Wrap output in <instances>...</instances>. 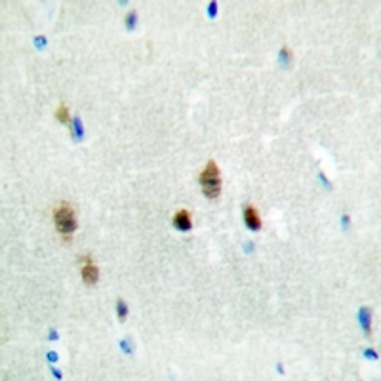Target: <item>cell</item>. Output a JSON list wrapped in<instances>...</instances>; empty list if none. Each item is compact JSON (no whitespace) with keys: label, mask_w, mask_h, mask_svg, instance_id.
<instances>
[{"label":"cell","mask_w":381,"mask_h":381,"mask_svg":"<svg viewBox=\"0 0 381 381\" xmlns=\"http://www.w3.org/2000/svg\"><path fill=\"white\" fill-rule=\"evenodd\" d=\"M118 315H120V318L126 317V307H124V303H118Z\"/></svg>","instance_id":"obj_7"},{"label":"cell","mask_w":381,"mask_h":381,"mask_svg":"<svg viewBox=\"0 0 381 381\" xmlns=\"http://www.w3.org/2000/svg\"><path fill=\"white\" fill-rule=\"evenodd\" d=\"M173 225H175L180 231H189L191 227H193L191 214H189L187 210H180V212L175 214V217H173Z\"/></svg>","instance_id":"obj_5"},{"label":"cell","mask_w":381,"mask_h":381,"mask_svg":"<svg viewBox=\"0 0 381 381\" xmlns=\"http://www.w3.org/2000/svg\"><path fill=\"white\" fill-rule=\"evenodd\" d=\"M200 185L204 189V194L208 198H217V194L221 193V175L217 170V164L214 160H210L206 168L200 173Z\"/></svg>","instance_id":"obj_1"},{"label":"cell","mask_w":381,"mask_h":381,"mask_svg":"<svg viewBox=\"0 0 381 381\" xmlns=\"http://www.w3.org/2000/svg\"><path fill=\"white\" fill-rule=\"evenodd\" d=\"M56 115H58V118L63 124H69V109H67V105H65V103H61V105H59V109H58V113H56Z\"/></svg>","instance_id":"obj_6"},{"label":"cell","mask_w":381,"mask_h":381,"mask_svg":"<svg viewBox=\"0 0 381 381\" xmlns=\"http://www.w3.org/2000/svg\"><path fill=\"white\" fill-rule=\"evenodd\" d=\"M54 219H56V227H58L59 235H63L65 238H71V235L77 229V217H74V212H72L71 206L69 204L58 206L56 214H54Z\"/></svg>","instance_id":"obj_2"},{"label":"cell","mask_w":381,"mask_h":381,"mask_svg":"<svg viewBox=\"0 0 381 381\" xmlns=\"http://www.w3.org/2000/svg\"><path fill=\"white\" fill-rule=\"evenodd\" d=\"M97 276H99V271H97L95 263L92 261V258H86L82 263V281L92 286L97 282Z\"/></svg>","instance_id":"obj_3"},{"label":"cell","mask_w":381,"mask_h":381,"mask_svg":"<svg viewBox=\"0 0 381 381\" xmlns=\"http://www.w3.org/2000/svg\"><path fill=\"white\" fill-rule=\"evenodd\" d=\"M244 221H246V225L253 231H258L259 227H261V217H259L258 210L253 208L252 204H248L244 208Z\"/></svg>","instance_id":"obj_4"}]
</instances>
